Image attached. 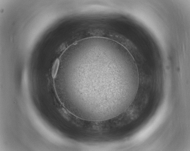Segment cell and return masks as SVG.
<instances>
[{"instance_id": "obj_1", "label": "cell", "mask_w": 190, "mask_h": 151, "mask_svg": "<svg viewBox=\"0 0 190 151\" xmlns=\"http://www.w3.org/2000/svg\"><path fill=\"white\" fill-rule=\"evenodd\" d=\"M60 66L54 86L70 113L100 121L125 111L136 95L139 77L131 54L111 39H85L69 50Z\"/></svg>"}, {"instance_id": "obj_2", "label": "cell", "mask_w": 190, "mask_h": 151, "mask_svg": "<svg viewBox=\"0 0 190 151\" xmlns=\"http://www.w3.org/2000/svg\"><path fill=\"white\" fill-rule=\"evenodd\" d=\"M60 60L59 58L56 59L54 61L52 68V76L54 79L58 73L60 64Z\"/></svg>"}]
</instances>
